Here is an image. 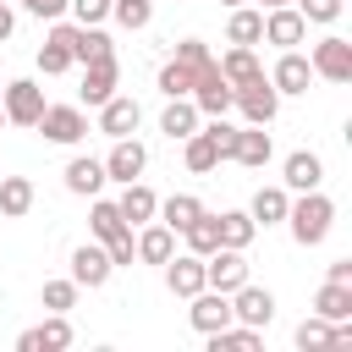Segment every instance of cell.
Wrapping results in <instances>:
<instances>
[{"instance_id": "cell-2", "label": "cell", "mask_w": 352, "mask_h": 352, "mask_svg": "<svg viewBox=\"0 0 352 352\" xmlns=\"http://www.w3.org/2000/svg\"><path fill=\"white\" fill-rule=\"evenodd\" d=\"M231 104L242 110V121H248V126H270V121L280 116V94H275V82H270V77H253V82L231 88Z\"/></svg>"}, {"instance_id": "cell-39", "label": "cell", "mask_w": 352, "mask_h": 352, "mask_svg": "<svg viewBox=\"0 0 352 352\" xmlns=\"http://www.w3.org/2000/svg\"><path fill=\"white\" fill-rule=\"evenodd\" d=\"M110 16H116L121 28H132V33H138V28H148V22H154V0H110Z\"/></svg>"}, {"instance_id": "cell-15", "label": "cell", "mask_w": 352, "mask_h": 352, "mask_svg": "<svg viewBox=\"0 0 352 352\" xmlns=\"http://www.w3.org/2000/svg\"><path fill=\"white\" fill-rule=\"evenodd\" d=\"M116 77H121V60H116V55L88 60V66H82V88H77V94H82V104H94V110H99V104L116 94Z\"/></svg>"}, {"instance_id": "cell-7", "label": "cell", "mask_w": 352, "mask_h": 352, "mask_svg": "<svg viewBox=\"0 0 352 352\" xmlns=\"http://www.w3.org/2000/svg\"><path fill=\"white\" fill-rule=\"evenodd\" d=\"M248 280V253L242 248H214L209 258H204V286H214V292H236Z\"/></svg>"}, {"instance_id": "cell-13", "label": "cell", "mask_w": 352, "mask_h": 352, "mask_svg": "<svg viewBox=\"0 0 352 352\" xmlns=\"http://www.w3.org/2000/svg\"><path fill=\"white\" fill-rule=\"evenodd\" d=\"M138 121H143V104H138L132 94H110V99L99 104V132H104V138H132Z\"/></svg>"}, {"instance_id": "cell-46", "label": "cell", "mask_w": 352, "mask_h": 352, "mask_svg": "<svg viewBox=\"0 0 352 352\" xmlns=\"http://www.w3.org/2000/svg\"><path fill=\"white\" fill-rule=\"evenodd\" d=\"M28 16H38V22H55V16H66V0H16Z\"/></svg>"}, {"instance_id": "cell-36", "label": "cell", "mask_w": 352, "mask_h": 352, "mask_svg": "<svg viewBox=\"0 0 352 352\" xmlns=\"http://www.w3.org/2000/svg\"><path fill=\"white\" fill-rule=\"evenodd\" d=\"M182 236H187V253H198V258H209V253L220 248V220H214V214L204 209V214H198V220H192V226H187Z\"/></svg>"}, {"instance_id": "cell-11", "label": "cell", "mask_w": 352, "mask_h": 352, "mask_svg": "<svg viewBox=\"0 0 352 352\" xmlns=\"http://www.w3.org/2000/svg\"><path fill=\"white\" fill-rule=\"evenodd\" d=\"M302 38H308V22H302L297 6H270V11H264V44H275V50H297Z\"/></svg>"}, {"instance_id": "cell-17", "label": "cell", "mask_w": 352, "mask_h": 352, "mask_svg": "<svg viewBox=\"0 0 352 352\" xmlns=\"http://www.w3.org/2000/svg\"><path fill=\"white\" fill-rule=\"evenodd\" d=\"M319 182H324V160H319L314 148L286 154V165H280V187H286V192H308V187H319Z\"/></svg>"}, {"instance_id": "cell-47", "label": "cell", "mask_w": 352, "mask_h": 352, "mask_svg": "<svg viewBox=\"0 0 352 352\" xmlns=\"http://www.w3.org/2000/svg\"><path fill=\"white\" fill-rule=\"evenodd\" d=\"M324 280H352V258H336V264L324 270Z\"/></svg>"}, {"instance_id": "cell-33", "label": "cell", "mask_w": 352, "mask_h": 352, "mask_svg": "<svg viewBox=\"0 0 352 352\" xmlns=\"http://www.w3.org/2000/svg\"><path fill=\"white\" fill-rule=\"evenodd\" d=\"M198 214H204V204H198L192 192H170V198H160V209H154V220H165L170 231H187Z\"/></svg>"}, {"instance_id": "cell-26", "label": "cell", "mask_w": 352, "mask_h": 352, "mask_svg": "<svg viewBox=\"0 0 352 352\" xmlns=\"http://www.w3.org/2000/svg\"><path fill=\"white\" fill-rule=\"evenodd\" d=\"M226 44H264V11H258V6H231V16H226Z\"/></svg>"}, {"instance_id": "cell-37", "label": "cell", "mask_w": 352, "mask_h": 352, "mask_svg": "<svg viewBox=\"0 0 352 352\" xmlns=\"http://www.w3.org/2000/svg\"><path fill=\"white\" fill-rule=\"evenodd\" d=\"M302 352H324V346H336V324L330 319H319V314H308L302 324H297V336H292Z\"/></svg>"}, {"instance_id": "cell-42", "label": "cell", "mask_w": 352, "mask_h": 352, "mask_svg": "<svg viewBox=\"0 0 352 352\" xmlns=\"http://www.w3.org/2000/svg\"><path fill=\"white\" fill-rule=\"evenodd\" d=\"M66 11H72L82 28H99V22L110 16V0H66Z\"/></svg>"}, {"instance_id": "cell-22", "label": "cell", "mask_w": 352, "mask_h": 352, "mask_svg": "<svg viewBox=\"0 0 352 352\" xmlns=\"http://www.w3.org/2000/svg\"><path fill=\"white\" fill-rule=\"evenodd\" d=\"M72 66H88V60H99V55H116V44H110V33L104 28H82V22H72Z\"/></svg>"}, {"instance_id": "cell-50", "label": "cell", "mask_w": 352, "mask_h": 352, "mask_svg": "<svg viewBox=\"0 0 352 352\" xmlns=\"http://www.w3.org/2000/svg\"><path fill=\"white\" fill-rule=\"evenodd\" d=\"M220 6H226V11H231V6H248V0H220Z\"/></svg>"}, {"instance_id": "cell-20", "label": "cell", "mask_w": 352, "mask_h": 352, "mask_svg": "<svg viewBox=\"0 0 352 352\" xmlns=\"http://www.w3.org/2000/svg\"><path fill=\"white\" fill-rule=\"evenodd\" d=\"M231 160H236V165H248V170H264V165L275 160V143H270V132H264V126H236Z\"/></svg>"}, {"instance_id": "cell-35", "label": "cell", "mask_w": 352, "mask_h": 352, "mask_svg": "<svg viewBox=\"0 0 352 352\" xmlns=\"http://www.w3.org/2000/svg\"><path fill=\"white\" fill-rule=\"evenodd\" d=\"M28 209H33V182L28 176H0V214L22 220Z\"/></svg>"}, {"instance_id": "cell-3", "label": "cell", "mask_w": 352, "mask_h": 352, "mask_svg": "<svg viewBox=\"0 0 352 352\" xmlns=\"http://www.w3.org/2000/svg\"><path fill=\"white\" fill-rule=\"evenodd\" d=\"M308 66H314V77H324V82H352V44H346L341 33H324V38L308 50Z\"/></svg>"}, {"instance_id": "cell-24", "label": "cell", "mask_w": 352, "mask_h": 352, "mask_svg": "<svg viewBox=\"0 0 352 352\" xmlns=\"http://www.w3.org/2000/svg\"><path fill=\"white\" fill-rule=\"evenodd\" d=\"M104 160H88V154H77L72 165H66V192H77V198H94V192H104Z\"/></svg>"}, {"instance_id": "cell-23", "label": "cell", "mask_w": 352, "mask_h": 352, "mask_svg": "<svg viewBox=\"0 0 352 352\" xmlns=\"http://www.w3.org/2000/svg\"><path fill=\"white\" fill-rule=\"evenodd\" d=\"M220 77L231 82V88H242V82H253V77H264V66H258V55H253V44H231L220 60Z\"/></svg>"}, {"instance_id": "cell-48", "label": "cell", "mask_w": 352, "mask_h": 352, "mask_svg": "<svg viewBox=\"0 0 352 352\" xmlns=\"http://www.w3.org/2000/svg\"><path fill=\"white\" fill-rule=\"evenodd\" d=\"M11 28H16V11H11V6H6V0H0V44H6V38H11Z\"/></svg>"}, {"instance_id": "cell-19", "label": "cell", "mask_w": 352, "mask_h": 352, "mask_svg": "<svg viewBox=\"0 0 352 352\" xmlns=\"http://www.w3.org/2000/svg\"><path fill=\"white\" fill-rule=\"evenodd\" d=\"M66 38H72V22H60V16H55V22H50V38L38 44V72H44V77L72 72V44H66Z\"/></svg>"}, {"instance_id": "cell-28", "label": "cell", "mask_w": 352, "mask_h": 352, "mask_svg": "<svg viewBox=\"0 0 352 352\" xmlns=\"http://www.w3.org/2000/svg\"><path fill=\"white\" fill-rule=\"evenodd\" d=\"M286 204H292V192L286 187H258L253 192V204H248V214H253V226H286Z\"/></svg>"}, {"instance_id": "cell-1", "label": "cell", "mask_w": 352, "mask_h": 352, "mask_svg": "<svg viewBox=\"0 0 352 352\" xmlns=\"http://www.w3.org/2000/svg\"><path fill=\"white\" fill-rule=\"evenodd\" d=\"M286 226H292V242L297 248H319L330 236V226H336V204L319 187H308V192H297L286 204Z\"/></svg>"}, {"instance_id": "cell-16", "label": "cell", "mask_w": 352, "mask_h": 352, "mask_svg": "<svg viewBox=\"0 0 352 352\" xmlns=\"http://www.w3.org/2000/svg\"><path fill=\"white\" fill-rule=\"evenodd\" d=\"M270 82H275V94H280V99H286V94H308V82H314L308 55H302V50H280V60H275Z\"/></svg>"}, {"instance_id": "cell-41", "label": "cell", "mask_w": 352, "mask_h": 352, "mask_svg": "<svg viewBox=\"0 0 352 352\" xmlns=\"http://www.w3.org/2000/svg\"><path fill=\"white\" fill-rule=\"evenodd\" d=\"M209 138H214V148H220V160H231V143H236V126L226 121V116H209V121H198Z\"/></svg>"}, {"instance_id": "cell-45", "label": "cell", "mask_w": 352, "mask_h": 352, "mask_svg": "<svg viewBox=\"0 0 352 352\" xmlns=\"http://www.w3.org/2000/svg\"><path fill=\"white\" fill-rule=\"evenodd\" d=\"M104 253H110V264H116V270H132V264H138V248H132V231H126V236H116V242H104Z\"/></svg>"}, {"instance_id": "cell-10", "label": "cell", "mask_w": 352, "mask_h": 352, "mask_svg": "<svg viewBox=\"0 0 352 352\" xmlns=\"http://www.w3.org/2000/svg\"><path fill=\"white\" fill-rule=\"evenodd\" d=\"M187 302H192V308H187V324H192L198 336H209V330H226V324H231V297H226V292L204 286V292H192Z\"/></svg>"}, {"instance_id": "cell-18", "label": "cell", "mask_w": 352, "mask_h": 352, "mask_svg": "<svg viewBox=\"0 0 352 352\" xmlns=\"http://www.w3.org/2000/svg\"><path fill=\"white\" fill-rule=\"evenodd\" d=\"M132 248H138V264H165L176 253V231L165 220H143L138 236H132Z\"/></svg>"}, {"instance_id": "cell-29", "label": "cell", "mask_w": 352, "mask_h": 352, "mask_svg": "<svg viewBox=\"0 0 352 352\" xmlns=\"http://www.w3.org/2000/svg\"><path fill=\"white\" fill-rule=\"evenodd\" d=\"M88 231H94V242H116V236H126L132 226L121 220L116 198H99V192H94V209H88Z\"/></svg>"}, {"instance_id": "cell-32", "label": "cell", "mask_w": 352, "mask_h": 352, "mask_svg": "<svg viewBox=\"0 0 352 352\" xmlns=\"http://www.w3.org/2000/svg\"><path fill=\"white\" fill-rule=\"evenodd\" d=\"M182 160H187V170H192V176H204V170H214V165H220V148H214V138L198 126V132H187V138H182Z\"/></svg>"}, {"instance_id": "cell-8", "label": "cell", "mask_w": 352, "mask_h": 352, "mask_svg": "<svg viewBox=\"0 0 352 352\" xmlns=\"http://www.w3.org/2000/svg\"><path fill=\"white\" fill-rule=\"evenodd\" d=\"M231 319H236V324H253V330H264V324L275 319V292H270V286H253V280H242V286L231 292Z\"/></svg>"}, {"instance_id": "cell-21", "label": "cell", "mask_w": 352, "mask_h": 352, "mask_svg": "<svg viewBox=\"0 0 352 352\" xmlns=\"http://www.w3.org/2000/svg\"><path fill=\"white\" fill-rule=\"evenodd\" d=\"M165 286H170L176 297L204 292V258H198V253H170V258H165Z\"/></svg>"}, {"instance_id": "cell-49", "label": "cell", "mask_w": 352, "mask_h": 352, "mask_svg": "<svg viewBox=\"0 0 352 352\" xmlns=\"http://www.w3.org/2000/svg\"><path fill=\"white\" fill-rule=\"evenodd\" d=\"M270 6H292V0H258V11H270Z\"/></svg>"}, {"instance_id": "cell-40", "label": "cell", "mask_w": 352, "mask_h": 352, "mask_svg": "<svg viewBox=\"0 0 352 352\" xmlns=\"http://www.w3.org/2000/svg\"><path fill=\"white\" fill-rule=\"evenodd\" d=\"M77 292H82V286H77L72 275H66V280H44V292H38V302H44L50 314H66V308L77 302Z\"/></svg>"}, {"instance_id": "cell-14", "label": "cell", "mask_w": 352, "mask_h": 352, "mask_svg": "<svg viewBox=\"0 0 352 352\" xmlns=\"http://www.w3.org/2000/svg\"><path fill=\"white\" fill-rule=\"evenodd\" d=\"M66 346H72V319L66 314H50L44 324L16 336V352H66Z\"/></svg>"}, {"instance_id": "cell-44", "label": "cell", "mask_w": 352, "mask_h": 352, "mask_svg": "<svg viewBox=\"0 0 352 352\" xmlns=\"http://www.w3.org/2000/svg\"><path fill=\"white\" fill-rule=\"evenodd\" d=\"M176 60L198 72V66H204V60H214V55H209V44H204V38H182V44H176Z\"/></svg>"}, {"instance_id": "cell-6", "label": "cell", "mask_w": 352, "mask_h": 352, "mask_svg": "<svg viewBox=\"0 0 352 352\" xmlns=\"http://www.w3.org/2000/svg\"><path fill=\"white\" fill-rule=\"evenodd\" d=\"M187 99L198 104V116H226V110H231V82L220 77L214 60H204V66L192 72V94H187Z\"/></svg>"}, {"instance_id": "cell-34", "label": "cell", "mask_w": 352, "mask_h": 352, "mask_svg": "<svg viewBox=\"0 0 352 352\" xmlns=\"http://www.w3.org/2000/svg\"><path fill=\"white\" fill-rule=\"evenodd\" d=\"M214 220H220V248H242V253H248V242L258 236V226H253L248 209H226V214H214Z\"/></svg>"}, {"instance_id": "cell-43", "label": "cell", "mask_w": 352, "mask_h": 352, "mask_svg": "<svg viewBox=\"0 0 352 352\" xmlns=\"http://www.w3.org/2000/svg\"><path fill=\"white\" fill-rule=\"evenodd\" d=\"M292 6L302 11V22H324V28L341 16V0H292Z\"/></svg>"}, {"instance_id": "cell-31", "label": "cell", "mask_w": 352, "mask_h": 352, "mask_svg": "<svg viewBox=\"0 0 352 352\" xmlns=\"http://www.w3.org/2000/svg\"><path fill=\"white\" fill-rule=\"evenodd\" d=\"M204 341H209V352H258V346H264V330H253V324H236V319H231L226 330H209Z\"/></svg>"}, {"instance_id": "cell-51", "label": "cell", "mask_w": 352, "mask_h": 352, "mask_svg": "<svg viewBox=\"0 0 352 352\" xmlns=\"http://www.w3.org/2000/svg\"><path fill=\"white\" fill-rule=\"evenodd\" d=\"M0 126H6V110H0Z\"/></svg>"}, {"instance_id": "cell-12", "label": "cell", "mask_w": 352, "mask_h": 352, "mask_svg": "<svg viewBox=\"0 0 352 352\" xmlns=\"http://www.w3.org/2000/svg\"><path fill=\"white\" fill-rule=\"evenodd\" d=\"M110 275H116V264H110L104 242H82V248H72V280H77V286L99 292V286H104Z\"/></svg>"}, {"instance_id": "cell-5", "label": "cell", "mask_w": 352, "mask_h": 352, "mask_svg": "<svg viewBox=\"0 0 352 352\" xmlns=\"http://www.w3.org/2000/svg\"><path fill=\"white\" fill-rule=\"evenodd\" d=\"M50 143H60V148H72V143H82L88 138V116H82V104H44V116L33 121Z\"/></svg>"}, {"instance_id": "cell-30", "label": "cell", "mask_w": 352, "mask_h": 352, "mask_svg": "<svg viewBox=\"0 0 352 352\" xmlns=\"http://www.w3.org/2000/svg\"><path fill=\"white\" fill-rule=\"evenodd\" d=\"M314 314L319 319H352V280H324L319 292H314Z\"/></svg>"}, {"instance_id": "cell-38", "label": "cell", "mask_w": 352, "mask_h": 352, "mask_svg": "<svg viewBox=\"0 0 352 352\" xmlns=\"http://www.w3.org/2000/svg\"><path fill=\"white\" fill-rule=\"evenodd\" d=\"M160 94H165V99H187V94H192V66H182V60L170 55V60L160 66Z\"/></svg>"}, {"instance_id": "cell-4", "label": "cell", "mask_w": 352, "mask_h": 352, "mask_svg": "<svg viewBox=\"0 0 352 352\" xmlns=\"http://www.w3.org/2000/svg\"><path fill=\"white\" fill-rule=\"evenodd\" d=\"M0 110H6L11 126H33V121L44 116V88H38L33 77H16V82L0 88Z\"/></svg>"}, {"instance_id": "cell-25", "label": "cell", "mask_w": 352, "mask_h": 352, "mask_svg": "<svg viewBox=\"0 0 352 352\" xmlns=\"http://www.w3.org/2000/svg\"><path fill=\"white\" fill-rule=\"evenodd\" d=\"M116 209H121V220L138 231L143 220H154L160 198H154V187H143V182H126V187H121V198H116Z\"/></svg>"}, {"instance_id": "cell-9", "label": "cell", "mask_w": 352, "mask_h": 352, "mask_svg": "<svg viewBox=\"0 0 352 352\" xmlns=\"http://www.w3.org/2000/svg\"><path fill=\"white\" fill-rule=\"evenodd\" d=\"M143 170H148V148H143L138 138H110V154H104V176L126 187V182H138Z\"/></svg>"}, {"instance_id": "cell-27", "label": "cell", "mask_w": 352, "mask_h": 352, "mask_svg": "<svg viewBox=\"0 0 352 352\" xmlns=\"http://www.w3.org/2000/svg\"><path fill=\"white\" fill-rule=\"evenodd\" d=\"M198 121H204V116H198L192 99H165V110H160V132H165L170 143H182L187 132H198Z\"/></svg>"}]
</instances>
